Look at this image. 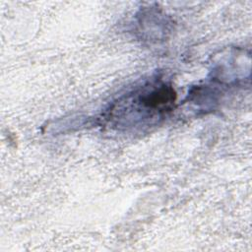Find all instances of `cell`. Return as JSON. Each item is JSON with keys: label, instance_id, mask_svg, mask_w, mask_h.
Masks as SVG:
<instances>
[{"label": "cell", "instance_id": "cell-1", "mask_svg": "<svg viewBox=\"0 0 252 252\" xmlns=\"http://www.w3.org/2000/svg\"><path fill=\"white\" fill-rule=\"evenodd\" d=\"M175 99L176 94L170 85L151 83L115 102L107 118L125 127L152 125L172 110Z\"/></svg>", "mask_w": 252, "mask_h": 252}]
</instances>
